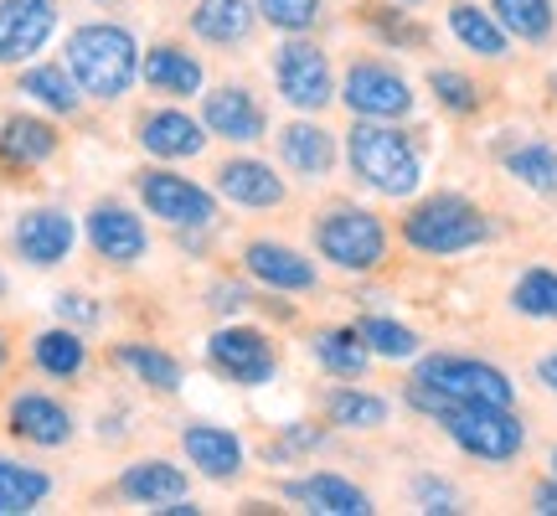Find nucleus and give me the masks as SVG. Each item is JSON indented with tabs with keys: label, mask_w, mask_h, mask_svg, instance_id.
<instances>
[{
	"label": "nucleus",
	"mask_w": 557,
	"mask_h": 516,
	"mask_svg": "<svg viewBox=\"0 0 557 516\" xmlns=\"http://www.w3.org/2000/svg\"><path fill=\"white\" fill-rule=\"evenodd\" d=\"M67 73L88 99H124L139 73L135 37L124 26H78L67 37Z\"/></svg>",
	"instance_id": "1"
},
{
	"label": "nucleus",
	"mask_w": 557,
	"mask_h": 516,
	"mask_svg": "<svg viewBox=\"0 0 557 516\" xmlns=\"http://www.w3.org/2000/svg\"><path fill=\"white\" fill-rule=\"evenodd\" d=\"M120 361L135 372L139 382L160 388V393H176L181 388V367L165 357V352H156V346H120Z\"/></svg>",
	"instance_id": "36"
},
{
	"label": "nucleus",
	"mask_w": 557,
	"mask_h": 516,
	"mask_svg": "<svg viewBox=\"0 0 557 516\" xmlns=\"http://www.w3.org/2000/svg\"><path fill=\"white\" fill-rule=\"evenodd\" d=\"M403 5H423V0H403Z\"/></svg>",
	"instance_id": "46"
},
{
	"label": "nucleus",
	"mask_w": 557,
	"mask_h": 516,
	"mask_svg": "<svg viewBox=\"0 0 557 516\" xmlns=\"http://www.w3.org/2000/svg\"><path fill=\"white\" fill-rule=\"evenodd\" d=\"M278 156H284V165L289 171H299V176L320 181L331 165H336V139L325 135L320 124H289V130H278Z\"/></svg>",
	"instance_id": "20"
},
{
	"label": "nucleus",
	"mask_w": 557,
	"mask_h": 516,
	"mask_svg": "<svg viewBox=\"0 0 557 516\" xmlns=\"http://www.w3.org/2000/svg\"><path fill=\"white\" fill-rule=\"evenodd\" d=\"M511 305L532 320H557V274L553 269H527L511 290Z\"/></svg>",
	"instance_id": "34"
},
{
	"label": "nucleus",
	"mask_w": 557,
	"mask_h": 516,
	"mask_svg": "<svg viewBox=\"0 0 557 516\" xmlns=\"http://www.w3.org/2000/svg\"><path fill=\"white\" fill-rule=\"evenodd\" d=\"M52 491V480L32 470V465H16V459H0V516H21L37 512Z\"/></svg>",
	"instance_id": "27"
},
{
	"label": "nucleus",
	"mask_w": 557,
	"mask_h": 516,
	"mask_svg": "<svg viewBox=\"0 0 557 516\" xmlns=\"http://www.w3.org/2000/svg\"><path fill=\"white\" fill-rule=\"evenodd\" d=\"M83 361H88V346H83L78 331H41L37 336V367L52 372V378H78Z\"/></svg>",
	"instance_id": "32"
},
{
	"label": "nucleus",
	"mask_w": 557,
	"mask_h": 516,
	"mask_svg": "<svg viewBox=\"0 0 557 516\" xmlns=\"http://www.w3.org/2000/svg\"><path fill=\"white\" fill-rule=\"evenodd\" d=\"M325 408H331V423H341V429H382L387 423V397L361 393V388H336Z\"/></svg>",
	"instance_id": "31"
},
{
	"label": "nucleus",
	"mask_w": 557,
	"mask_h": 516,
	"mask_svg": "<svg viewBox=\"0 0 557 516\" xmlns=\"http://www.w3.org/2000/svg\"><path fill=\"white\" fill-rule=\"evenodd\" d=\"M88 243L99 248V258L109 263H135L145 254V228H139L135 212H124L114 201H99L88 212Z\"/></svg>",
	"instance_id": "13"
},
{
	"label": "nucleus",
	"mask_w": 557,
	"mask_h": 516,
	"mask_svg": "<svg viewBox=\"0 0 557 516\" xmlns=\"http://www.w3.org/2000/svg\"><path fill=\"white\" fill-rule=\"evenodd\" d=\"M429 88H434V99L449 109V114H475L480 109V88L465 73H455V67H434L429 73Z\"/></svg>",
	"instance_id": "37"
},
{
	"label": "nucleus",
	"mask_w": 557,
	"mask_h": 516,
	"mask_svg": "<svg viewBox=\"0 0 557 516\" xmlns=\"http://www.w3.org/2000/svg\"><path fill=\"white\" fill-rule=\"evenodd\" d=\"M506 171H511L527 192L557 197V150L553 145H517V150L506 156Z\"/></svg>",
	"instance_id": "30"
},
{
	"label": "nucleus",
	"mask_w": 557,
	"mask_h": 516,
	"mask_svg": "<svg viewBox=\"0 0 557 516\" xmlns=\"http://www.w3.org/2000/svg\"><path fill=\"white\" fill-rule=\"evenodd\" d=\"M413 496H418V506H423V512H459L455 491H449L444 480H418Z\"/></svg>",
	"instance_id": "39"
},
{
	"label": "nucleus",
	"mask_w": 557,
	"mask_h": 516,
	"mask_svg": "<svg viewBox=\"0 0 557 516\" xmlns=\"http://www.w3.org/2000/svg\"><path fill=\"white\" fill-rule=\"evenodd\" d=\"M139 201L171 228H207L218 218L212 192H201V186H191L186 176H171V171H145L139 176Z\"/></svg>",
	"instance_id": "9"
},
{
	"label": "nucleus",
	"mask_w": 557,
	"mask_h": 516,
	"mask_svg": "<svg viewBox=\"0 0 557 516\" xmlns=\"http://www.w3.org/2000/svg\"><path fill=\"white\" fill-rule=\"evenodd\" d=\"M139 145H145L150 156L186 160L207 145V135H201L197 120H186V114H171V109H165V114H145V124H139Z\"/></svg>",
	"instance_id": "21"
},
{
	"label": "nucleus",
	"mask_w": 557,
	"mask_h": 516,
	"mask_svg": "<svg viewBox=\"0 0 557 516\" xmlns=\"http://www.w3.org/2000/svg\"><path fill=\"white\" fill-rule=\"evenodd\" d=\"M325 444V434L320 429H310V423H295L289 434H284V444H278L274 455H295V450H320Z\"/></svg>",
	"instance_id": "40"
},
{
	"label": "nucleus",
	"mask_w": 557,
	"mask_h": 516,
	"mask_svg": "<svg viewBox=\"0 0 557 516\" xmlns=\"http://www.w3.org/2000/svg\"><path fill=\"white\" fill-rule=\"evenodd\" d=\"M58 26V0H0V62H26Z\"/></svg>",
	"instance_id": "10"
},
{
	"label": "nucleus",
	"mask_w": 557,
	"mask_h": 516,
	"mask_svg": "<svg viewBox=\"0 0 557 516\" xmlns=\"http://www.w3.org/2000/svg\"><path fill=\"white\" fill-rule=\"evenodd\" d=\"M274 78H278V94L305 109V114H315L325 103L336 99V88H331V62L320 52L315 41H289V47H278L274 58Z\"/></svg>",
	"instance_id": "8"
},
{
	"label": "nucleus",
	"mask_w": 557,
	"mask_h": 516,
	"mask_svg": "<svg viewBox=\"0 0 557 516\" xmlns=\"http://www.w3.org/2000/svg\"><path fill=\"white\" fill-rule=\"evenodd\" d=\"M212 367L222 378L243 382V388H259V382L274 378V346L263 341V331H243V325H227L212 336Z\"/></svg>",
	"instance_id": "11"
},
{
	"label": "nucleus",
	"mask_w": 557,
	"mask_h": 516,
	"mask_svg": "<svg viewBox=\"0 0 557 516\" xmlns=\"http://www.w3.org/2000/svg\"><path fill=\"white\" fill-rule=\"evenodd\" d=\"M0 361H5V341H0Z\"/></svg>",
	"instance_id": "47"
},
{
	"label": "nucleus",
	"mask_w": 557,
	"mask_h": 516,
	"mask_svg": "<svg viewBox=\"0 0 557 516\" xmlns=\"http://www.w3.org/2000/svg\"><path fill=\"white\" fill-rule=\"evenodd\" d=\"M191 32L207 41H243L253 32V5L248 0H197Z\"/></svg>",
	"instance_id": "26"
},
{
	"label": "nucleus",
	"mask_w": 557,
	"mask_h": 516,
	"mask_svg": "<svg viewBox=\"0 0 557 516\" xmlns=\"http://www.w3.org/2000/svg\"><path fill=\"white\" fill-rule=\"evenodd\" d=\"M496 21L521 41H547L557 32V11L553 0H491Z\"/></svg>",
	"instance_id": "28"
},
{
	"label": "nucleus",
	"mask_w": 557,
	"mask_h": 516,
	"mask_svg": "<svg viewBox=\"0 0 557 516\" xmlns=\"http://www.w3.org/2000/svg\"><path fill=\"white\" fill-rule=\"evenodd\" d=\"M58 316L62 320H83V325H88V320H99V310H94V305H88L83 295H62L58 299Z\"/></svg>",
	"instance_id": "41"
},
{
	"label": "nucleus",
	"mask_w": 557,
	"mask_h": 516,
	"mask_svg": "<svg viewBox=\"0 0 557 516\" xmlns=\"http://www.w3.org/2000/svg\"><path fill=\"white\" fill-rule=\"evenodd\" d=\"M553 476H557V450H553Z\"/></svg>",
	"instance_id": "44"
},
{
	"label": "nucleus",
	"mask_w": 557,
	"mask_h": 516,
	"mask_svg": "<svg viewBox=\"0 0 557 516\" xmlns=\"http://www.w3.org/2000/svg\"><path fill=\"white\" fill-rule=\"evenodd\" d=\"M207 130L218 139H233V145H248V139L263 135V109L248 88H212L207 94Z\"/></svg>",
	"instance_id": "14"
},
{
	"label": "nucleus",
	"mask_w": 557,
	"mask_h": 516,
	"mask_svg": "<svg viewBox=\"0 0 557 516\" xmlns=\"http://www.w3.org/2000/svg\"><path fill=\"white\" fill-rule=\"evenodd\" d=\"M284 496L299 501L305 512H320V516H367V512H372V496H367V491H357L351 480H341V476L295 480V486H284Z\"/></svg>",
	"instance_id": "16"
},
{
	"label": "nucleus",
	"mask_w": 557,
	"mask_h": 516,
	"mask_svg": "<svg viewBox=\"0 0 557 516\" xmlns=\"http://www.w3.org/2000/svg\"><path fill=\"white\" fill-rule=\"evenodd\" d=\"M259 11L278 32H310L320 21V0H259Z\"/></svg>",
	"instance_id": "38"
},
{
	"label": "nucleus",
	"mask_w": 557,
	"mask_h": 516,
	"mask_svg": "<svg viewBox=\"0 0 557 516\" xmlns=\"http://www.w3.org/2000/svg\"><path fill=\"white\" fill-rule=\"evenodd\" d=\"M248 274L263 279L269 290H310L315 284V269H310V258L295 254V248H284V243H248Z\"/></svg>",
	"instance_id": "18"
},
{
	"label": "nucleus",
	"mask_w": 557,
	"mask_h": 516,
	"mask_svg": "<svg viewBox=\"0 0 557 516\" xmlns=\"http://www.w3.org/2000/svg\"><path fill=\"white\" fill-rule=\"evenodd\" d=\"M139 67H145V83L160 88V94H181V99H186V94L201 88V62L191 58V52L171 47V41H165V47H150Z\"/></svg>",
	"instance_id": "24"
},
{
	"label": "nucleus",
	"mask_w": 557,
	"mask_h": 516,
	"mask_svg": "<svg viewBox=\"0 0 557 516\" xmlns=\"http://www.w3.org/2000/svg\"><path fill=\"white\" fill-rule=\"evenodd\" d=\"M449 32H455L475 58H506V26L496 21V11H480L470 0L449 5Z\"/></svg>",
	"instance_id": "25"
},
{
	"label": "nucleus",
	"mask_w": 557,
	"mask_h": 516,
	"mask_svg": "<svg viewBox=\"0 0 557 516\" xmlns=\"http://www.w3.org/2000/svg\"><path fill=\"white\" fill-rule=\"evenodd\" d=\"M357 331H361V341H367V352H372V357H387V361L418 357V331H408V325H398V320L367 316Z\"/></svg>",
	"instance_id": "33"
},
{
	"label": "nucleus",
	"mask_w": 557,
	"mask_h": 516,
	"mask_svg": "<svg viewBox=\"0 0 557 516\" xmlns=\"http://www.w3.org/2000/svg\"><path fill=\"white\" fill-rule=\"evenodd\" d=\"M438 423H444V434L455 439L465 455L491 459V465L517 459L521 444H527L521 418L511 414V408H500V403H455V408L438 418Z\"/></svg>",
	"instance_id": "4"
},
{
	"label": "nucleus",
	"mask_w": 557,
	"mask_h": 516,
	"mask_svg": "<svg viewBox=\"0 0 557 516\" xmlns=\"http://www.w3.org/2000/svg\"><path fill=\"white\" fill-rule=\"evenodd\" d=\"M218 192L238 207H278L284 201V181L263 165V160H227L218 171Z\"/></svg>",
	"instance_id": "19"
},
{
	"label": "nucleus",
	"mask_w": 557,
	"mask_h": 516,
	"mask_svg": "<svg viewBox=\"0 0 557 516\" xmlns=\"http://www.w3.org/2000/svg\"><path fill=\"white\" fill-rule=\"evenodd\" d=\"M52 150H58V130L47 120L16 114V120L0 124V160L5 165H41Z\"/></svg>",
	"instance_id": "22"
},
{
	"label": "nucleus",
	"mask_w": 557,
	"mask_h": 516,
	"mask_svg": "<svg viewBox=\"0 0 557 516\" xmlns=\"http://www.w3.org/2000/svg\"><path fill=\"white\" fill-rule=\"evenodd\" d=\"M181 450L191 455V465H197L201 476H212V480H233L243 470L238 434H227L218 423H191V429L181 434Z\"/></svg>",
	"instance_id": "15"
},
{
	"label": "nucleus",
	"mask_w": 557,
	"mask_h": 516,
	"mask_svg": "<svg viewBox=\"0 0 557 516\" xmlns=\"http://www.w3.org/2000/svg\"><path fill=\"white\" fill-rule=\"evenodd\" d=\"M120 491L129 501H139V506H165V501L186 496V476H181L176 465H165V459H139V465L124 470Z\"/></svg>",
	"instance_id": "23"
},
{
	"label": "nucleus",
	"mask_w": 557,
	"mask_h": 516,
	"mask_svg": "<svg viewBox=\"0 0 557 516\" xmlns=\"http://www.w3.org/2000/svg\"><path fill=\"white\" fill-rule=\"evenodd\" d=\"M11 429H16L21 439L41 444V450H58V444H67V439H73V418H67V408H62V403H52V397L21 393L16 403H11Z\"/></svg>",
	"instance_id": "17"
},
{
	"label": "nucleus",
	"mask_w": 557,
	"mask_h": 516,
	"mask_svg": "<svg viewBox=\"0 0 557 516\" xmlns=\"http://www.w3.org/2000/svg\"><path fill=\"white\" fill-rule=\"evenodd\" d=\"M532 506H537L542 516H557V480H542L537 491H532Z\"/></svg>",
	"instance_id": "42"
},
{
	"label": "nucleus",
	"mask_w": 557,
	"mask_h": 516,
	"mask_svg": "<svg viewBox=\"0 0 557 516\" xmlns=\"http://www.w3.org/2000/svg\"><path fill=\"white\" fill-rule=\"evenodd\" d=\"M78 83L67 78L62 67H32V73H21V94H32L37 103L47 109H58V114H73L78 109V94H73Z\"/></svg>",
	"instance_id": "35"
},
{
	"label": "nucleus",
	"mask_w": 557,
	"mask_h": 516,
	"mask_svg": "<svg viewBox=\"0 0 557 516\" xmlns=\"http://www.w3.org/2000/svg\"><path fill=\"white\" fill-rule=\"evenodd\" d=\"M346 160L372 192L382 197H413L418 181H423V160L408 145L403 130H387L382 120H361L346 135Z\"/></svg>",
	"instance_id": "2"
},
{
	"label": "nucleus",
	"mask_w": 557,
	"mask_h": 516,
	"mask_svg": "<svg viewBox=\"0 0 557 516\" xmlns=\"http://www.w3.org/2000/svg\"><path fill=\"white\" fill-rule=\"evenodd\" d=\"M367 341L361 331H320L315 336V361L325 372H336V378H361L367 372Z\"/></svg>",
	"instance_id": "29"
},
{
	"label": "nucleus",
	"mask_w": 557,
	"mask_h": 516,
	"mask_svg": "<svg viewBox=\"0 0 557 516\" xmlns=\"http://www.w3.org/2000/svg\"><path fill=\"white\" fill-rule=\"evenodd\" d=\"M315 248L336 269H351V274H367L387 258V228H382L372 212L361 207H336L315 222Z\"/></svg>",
	"instance_id": "5"
},
{
	"label": "nucleus",
	"mask_w": 557,
	"mask_h": 516,
	"mask_svg": "<svg viewBox=\"0 0 557 516\" xmlns=\"http://www.w3.org/2000/svg\"><path fill=\"white\" fill-rule=\"evenodd\" d=\"M403 238L413 243L418 254L449 258V254H465V248H480V243L491 238V222L480 218L475 201L444 192V197L418 201L413 212L403 218Z\"/></svg>",
	"instance_id": "3"
},
{
	"label": "nucleus",
	"mask_w": 557,
	"mask_h": 516,
	"mask_svg": "<svg viewBox=\"0 0 557 516\" xmlns=\"http://www.w3.org/2000/svg\"><path fill=\"white\" fill-rule=\"evenodd\" d=\"M413 382H429V388H438V393L455 397V403H500V408L517 403L511 378L500 367L475 361V357H423Z\"/></svg>",
	"instance_id": "6"
},
{
	"label": "nucleus",
	"mask_w": 557,
	"mask_h": 516,
	"mask_svg": "<svg viewBox=\"0 0 557 516\" xmlns=\"http://www.w3.org/2000/svg\"><path fill=\"white\" fill-rule=\"evenodd\" d=\"M11 238H16V254L26 258V263L52 269V263H62V258L73 254V218L58 212V207H37V212H26V218L16 222Z\"/></svg>",
	"instance_id": "12"
},
{
	"label": "nucleus",
	"mask_w": 557,
	"mask_h": 516,
	"mask_svg": "<svg viewBox=\"0 0 557 516\" xmlns=\"http://www.w3.org/2000/svg\"><path fill=\"white\" fill-rule=\"evenodd\" d=\"M537 382H542V388H553V393H557V352H547V357L537 361Z\"/></svg>",
	"instance_id": "43"
},
{
	"label": "nucleus",
	"mask_w": 557,
	"mask_h": 516,
	"mask_svg": "<svg viewBox=\"0 0 557 516\" xmlns=\"http://www.w3.org/2000/svg\"><path fill=\"white\" fill-rule=\"evenodd\" d=\"M0 295H5V274H0Z\"/></svg>",
	"instance_id": "45"
},
{
	"label": "nucleus",
	"mask_w": 557,
	"mask_h": 516,
	"mask_svg": "<svg viewBox=\"0 0 557 516\" xmlns=\"http://www.w3.org/2000/svg\"><path fill=\"white\" fill-rule=\"evenodd\" d=\"M341 103L357 120H403L413 109V88H408L403 73L382 67V62H357L341 83Z\"/></svg>",
	"instance_id": "7"
}]
</instances>
